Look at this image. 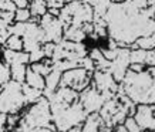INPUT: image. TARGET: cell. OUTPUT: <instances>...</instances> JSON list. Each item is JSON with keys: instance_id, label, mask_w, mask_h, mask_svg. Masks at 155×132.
Here are the masks:
<instances>
[{"instance_id": "cell-32", "label": "cell", "mask_w": 155, "mask_h": 132, "mask_svg": "<svg viewBox=\"0 0 155 132\" xmlns=\"http://www.w3.org/2000/svg\"><path fill=\"white\" fill-rule=\"evenodd\" d=\"M3 61V48H2V50H0V63Z\"/></svg>"}, {"instance_id": "cell-18", "label": "cell", "mask_w": 155, "mask_h": 132, "mask_svg": "<svg viewBox=\"0 0 155 132\" xmlns=\"http://www.w3.org/2000/svg\"><path fill=\"white\" fill-rule=\"evenodd\" d=\"M5 48H9L12 51H24V41L23 37H20L17 34H10L6 43L3 44Z\"/></svg>"}, {"instance_id": "cell-26", "label": "cell", "mask_w": 155, "mask_h": 132, "mask_svg": "<svg viewBox=\"0 0 155 132\" xmlns=\"http://www.w3.org/2000/svg\"><path fill=\"white\" fill-rule=\"evenodd\" d=\"M47 2V7L48 9H57L61 10L66 6V0H46Z\"/></svg>"}, {"instance_id": "cell-1", "label": "cell", "mask_w": 155, "mask_h": 132, "mask_svg": "<svg viewBox=\"0 0 155 132\" xmlns=\"http://www.w3.org/2000/svg\"><path fill=\"white\" fill-rule=\"evenodd\" d=\"M53 115L50 102L46 97H43L40 101L28 105L21 112L19 127L16 131L21 132H36L40 128H53Z\"/></svg>"}, {"instance_id": "cell-24", "label": "cell", "mask_w": 155, "mask_h": 132, "mask_svg": "<svg viewBox=\"0 0 155 132\" xmlns=\"http://www.w3.org/2000/svg\"><path fill=\"white\" fill-rule=\"evenodd\" d=\"M43 51H44V56L46 58L51 60L53 56H54V50H56V43H43Z\"/></svg>"}, {"instance_id": "cell-22", "label": "cell", "mask_w": 155, "mask_h": 132, "mask_svg": "<svg viewBox=\"0 0 155 132\" xmlns=\"http://www.w3.org/2000/svg\"><path fill=\"white\" fill-rule=\"evenodd\" d=\"M33 19L28 9H17L14 11V23H26Z\"/></svg>"}, {"instance_id": "cell-20", "label": "cell", "mask_w": 155, "mask_h": 132, "mask_svg": "<svg viewBox=\"0 0 155 132\" xmlns=\"http://www.w3.org/2000/svg\"><path fill=\"white\" fill-rule=\"evenodd\" d=\"M148 60V51L141 48H132L130 50V61L131 64H147Z\"/></svg>"}, {"instance_id": "cell-31", "label": "cell", "mask_w": 155, "mask_h": 132, "mask_svg": "<svg viewBox=\"0 0 155 132\" xmlns=\"http://www.w3.org/2000/svg\"><path fill=\"white\" fill-rule=\"evenodd\" d=\"M147 3H148V6H155V0H147Z\"/></svg>"}, {"instance_id": "cell-15", "label": "cell", "mask_w": 155, "mask_h": 132, "mask_svg": "<svg viewBox=\"0 0 155 132\" xmlns=\"http://www.w3.org/2000/svg\"><path fill=\"white\" fill-rule=\"evenodd\" d=\"M28 10H30V13H31V17L40 20V17H43L44 14L48 13L47 2H46V0H31Z\"/></svg>"}, {"instance_id": "cell-2", "label": "cell", "mask_w": 155, "mask_h": 132, "mask_svg": "<svg viewBox=\"0 0 155 132\" xmlns=\"http://www.w3.org/2000/svg\"><path fill=\"white\" fill-rule=\"evenodd\" d=\"M53 124L56 127L57 132H67L74 127H80L84 124L88 114L85 112L80 101L68 107H60V108H51Z\"/></svg>"}, {"instance_id": "cell-25", "label": "cell", "mask_w": 155, "mask_h": 132, "mask_svg": "<svg viewBox=\"0 0 155 132\" xmlns=\"http://www.w3.org/2000/svg\"><path fill=\"white\" fill-rule=\"evenodd\" d=\"M44 58H46V56H44L43 48L36 50V51H33V53H30V64H33V63H40V61H43Z\"/></svg>"}, {"instance_id": "cell-7", "label": "cell", "mask_w": 155, "mask_h": 132, "mask_svg": "<svg viewBox=\"0 0 155 132\" xmlns=\"http://www.w3.org/2000/svg\"><path fill=\"white\" fill-rule=\"evenodd\" d=\"M130 48H121L118 51L117 58L111 61V67H110V72L113 74L114 80L117 81L118 84H121L124 77L127 74L128 68H130Z\"/></svg>"}, {"instance_id": "cell-33", "label": "cell", "mask_w": 155, "mask_h": 132, "mask_svg": "<svg viewBox=\"0 0 155 132\" xmlns=\"http://www.w3.org/2000/svg\"><path fill=\"white\" fill-rule=\"evenodd\" d=\"M2 48H3V44H2V43H0V50H2Z\"/></svg>"}, {"instance_id": "cell-12", "label": "cell", "mask_w": 155, "mask_h": 132, "mask_svg": "<svg viewBox=\"0 0 155 132\" xmlns=\"http://www.w3.org/2000/svg\"><path fill=\"white\" fill-rule=\"evenodd\" d=\"M87 34L84 33V30L78 26H66L64 27V40L73 43H84L87 40Z\"/></svg>"}, {"instance_id": "cell-16", "label": "cell", "mask_w": 155, "mask_h": 132, "mask_svg": "<svg viewBox=\"0 0 155 132\" xmlns=\"http://www.w3.org/2000/svg\"><path fill=\"white\" fill-rule=\"evenodd\" d=\"M21 87H23V94H24L26 101H27V105L34 104V102L40 101V99L44 97L43 91L36 90V88H31V87H28V85L24 84V82H23V85H21Z\"/></svg>"}, {"instance_id": "cell-23", "label": "cell", "mask_w": 155, "mask_h": 132, "mask_svg": "<svg viewBox=\"0 0 155 132\" xmlns=\"http://www.w3.org/2000/svg\"><path fill=\"white\" fill-rule=\"evenodd\" d=\"M122 125L128 132H142V129L140 128V125H138V122L135 121L134 117H127Z\"/></svg>"}, {"instance_id": "cell-13", "label": "cell", "mask_w": 155, "mask_h": 132, "mask_svg": "<svg viewBox=\"0 0 155 132\" xmlns=\"http://www.w3.org/2000/svg\"><path fill=\"white\" fill-rule=\"evenodd\" d=\"M24 84H27L28 87L31 88H36V90L44 91L46 88V78L40 74H37L36 71H33L30 68V66L27 67V72H26V80H24Z\"/></svg>"}, {"instance_id": "cell-28", "label": "cell", "mask_w": 155, "mask_h": 132, "mask_svg": "<svg viewBox=\"0 0 155 132\" xmlns=\"http://www.w3.org/2000/svg\"><path fill=\"white\" fill-rule=\"evenodd\" d=\"M17 9H28L30 7V0H13Z\"/></svg>"}, {"instance_id": "cell-17", "label": "cell", "mask_w": 155, "mask_h": 132, "mask_svg": "<svg viewBox=\"0 0 155 132\" xmlns=\"http://www.w3.org/2000/svg\"><path fill=\"white\" fill-rule=\"evenodd\" d=\"M30 68L33 71H36L37 74L43 76L44 78L51 72L53 70V60H48V58H44L43 61L40 63H33V64H30Z\"/></svg>"}, {"instance_id": "cell-36", "label": "cell", "mask_w": 155, "mask_h": 132, "mask_svg": "<svg viewBox=\"0 0 155 132\" xmlns=\"http://www.w3.org/2000/svg\"><path fill=\"white\" fill-rule=\"evenodd\" d=\"M30 2H31V0H30Z\"/></svg>"}, {"instance_id": "cell-4", "label": "cell", "mask_w": 155, "mask_h": 132, "mask_svg": "<svg viewBox=\"0 0 155 132\" xmlns=\"http://www.w3.org/2000/svg\"><path fill=\"white\" fill-rule=\"evenodd\" d=\"M93 81V72L77 67V68H71L63 72L61 76V87H68L71 90L77 91V92H83L85 88H88Z\"/></svg>"}, {"instance_id": "cell-27", "label": "cell", "mask_w": 155, "mask_h": 132, "mask_svg": "<svg viewBox=\"0 0 155 132\" xmlns=\"http://www.w3.org/2000/svg\"><path fill=\"white\" fill-rule=\"evenodd\" d=\"M148 68L147 64H130V68L128 70L134 71V72H142V71H145Z\"/></svg>"}, {"instance_id": "cell-14", "label": "cell", "mask_w": 155, "mask_h": 132, "mask_svg": "<svg viewBox=\"0 0 155 132\" xmlns=\"http://www.w3.org/2000/svg\"><path fill=\"white\" fill-rule=\"evenodd\" d=\"M132 48H141V50H145V51L155 50V33L138 37L135 40V43L131 46V50Z\"/></svg>"}, {"instance_id": "cell-8", "label": "cell", "mask_w": 155, "mask_h": 132, "mask_svg": "<svg viewBox=\"0 0 155 132\" xmlns=\"http://www.w3.org/2000/svg\"><path fill=\"white\" fill-rule=\"evenodd\" d=\"M155 105L140 104L137 105L134 118L142 131H155Z\"/></svg>"}, {"instance_id": "cell-34", "label": "cell", "mask_w": 155, "mask_h": 132, "mask_svg": "<svg viewBox=\"0 0 155 132\" xmlns=\"http://www.w3.org/2000/svg\"><path fill=\"white\" fill-rule=\"evenodd\" d=\"M142 132H155V131H142Z\"/></svg>"}, {"instance_id": "cell-10", "label": "cell", "mask_w": 155, "mask_h": 132, "mask_svg": "<svg viewBox=\"0 0 155 132\" xmlns=\"http://www.w3.org/2000/svg\"><path fill=\"white\" fill-rule=\"evenodd\" d=\"M3 63L9 67L16 66V64L30 66V54L26 51H12L9 48L3 47Z\"/></svg>"}, {"instance_id": "cell-30", "label": "cell", "mask_w": 155, "mask_h": 132, "mask_svg": "<svg viewBox=\"0 0 155 132\" xmlns=\"http://www.w3.org/2000/svg\"><path fill=\"white\" fill-rule=\"evenodd\" d=\"M111 3L113 5H121V3H124V0H111Z\"/></svg>"}, {"instance_id": "cell-19", "label": "cell", "mask_w": 155, "mask_h": 132, "mask_svg": "<svg viewBox=\"0 0 155 132\" xmlns=\"http://www.w3.org/2000/svg\"><path fill=\"white\" fill-rule=\"evenodd\" d=\"M27 67L28 66H24V64H16V66L9 67V68H10V76H12V80L16 81V82L23 84L24 80H26Z\"/></svg>"}, {"instance_id": "cell-11", "label": "cell", "mask_w": 155, "mask_h": 132, "mask_svg": "<svg viewBox=\"0 0 155 132\" xmlns=\"http://www.w3.org/2000/svg\"><path fill=\"white\" fill-rule=\"evenodd\" d=\"M61 76H63L61 71L53 68L51 72L46 77V88L43 91V94H44V97L47 99L58 90V87H60V84H61Z\"/></svg>"}, {"instance_id": "cell-6", "label": "cell", "mask_w": 155, "mask_h": 132, "mask_svg": "<svg viewBox=\"0 0 155 132\" xmlns=\"http://www.w3.org/2000/svg\"><path fill=\"white\" fill-rule=\"evenodd\" d=\"M78 101L83 105V108L85 109V112L90 115V114L100 112V109L103 108L104 102H105V98L94 85L91 84L88 88H85L83 92H80Z\"/></svg>"}, {"instance_id": "cell-21", "label": "cell", "mask_w": 155, "mask_h": 132, "mask_svg": "<svg viewBox=\"0 0 155 132\" xmlns=\"http://www.w3.org/2000/svg\"><path fill=\"white\" fill-rule=\"evenodd\" d=\"M10 80H12V76H10L9 66L2 61L0 63V91L3 90V87H5Z\"/></svg>"}, {"instance_id": "cell-35", "label": "cell", "mask_w": 155, "mask_h": 132, "mask_svg": "<svg viewBox=\"0 0 155 132\" xmlns=\"http://www.w3.org/2000/svg\"><path fill=\"white\" fill-rule=\"evenodd\" d=\"M154 115H155V111H154Z\"/></svg>"}, {"instance_id": "cell-3", "label": "cell", "mask_w": 155, "mask_h": 132, "mask_svg": "<svg viewBox=\"0 0 155 132\" xmlns=\"http://www.w3.org/2000/svg\"><path fill=\"white\" fill-rule=\"evenodd\" d=\"M23 84L10 80L0 91V112L10 115V114H21L27 108V101L23 94Z\"/></svg>"}, {"instance_id": "cell-5", "label": "cell", "mask_w": 155, "mask_h": 132, "mask_svg": "<svg viewBox=\"0 0 155 132\" xmlns=\"http://www.w3.org/2000/svg\"><path fill=\"white\" fill-rule=\"evenodd\" d=\"M91 84L104 95L105 101L114 98L117 95L118 90H120V84L114 80L113 74L110 71L95 70L93 72V81H91Z\"/></svg>"}, {"instance_id": "cell-29", "label": "cell", "mask_w": 155, "mask_h": 132, "mask_svg": "<svg viewBox=\"0 0 155 132\" xmlns=\"http://www.w3.org/2000/svg\"><path fill=\"white\" fill-rule=\"evenodd\" d=\"M81 129H83V125H80V127H74V128H71V129H68L67 132H81Z\"/></svg>"}, {"instance_id": "cell-9", "label": "cell", "mask_w": 155, "mask_h": 132, "mask_svg": "<svg viewBox=\"0 0 155 132\" xmlns=\"http://www.w3.org/2000/svg\"><path fill=\"white\" fill-rule=\"evenodd\" d=\"M81 132H113V128H110L104 119L100 117V114H90L87 119L83 124Z\"/></svg>"}]
</instances>
